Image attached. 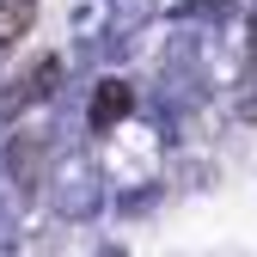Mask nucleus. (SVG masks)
I'll list each match as a JSON object with an SVG mask.
<instances>
[{"label": "nucleus", "mask_w": 257, "mask_h": 257, "mask_svg": "<svg viewBox=\"0 0 257 257\" xmlns=\"http://www.w3.org/2000/svg\"><path fill=\"white\" fill-rule=\"evenodd\" d=\"M128 110H135V92H128L122 80H104V86H98V98H92V116H86V128H92V135H110V128H116Z\"/></svg>", "instance_id": "nucleus-1"}, {"label": "nucleus", "mask_w": 257, "mask_h": 257, "mask_svg": "<svg viewBox=\"0 0 257 257\" xmlns=\"http://www.w3.org/2000/svg\"><path fill=\"white\" fill-rule=\"evenodd\" d=\"M37 25V0H0V49H13Z\"/></svg>", "instance_id": "nucleus-2"}, {"label": "nucleus", "mask_w": 257, "mask_h": 257, "mask_svg": "<svg viewBox=\"0 0 257 257\" xmlns=\"http://www.w3.org/2000/svg\"><path fill=\"white\" fill-rule=\"evenodd\" d=\"M55 68H61V61H55V55H43L37 68L25 74V86L13 92V98H19V104H31V98H49V80H55Z\"/></svg>", "instance_id": "nucleus-3"}]
</instances>
